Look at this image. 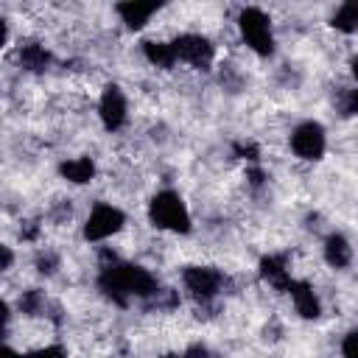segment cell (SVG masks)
<instances>
[{
  "label": "cell",
  "instance_id": "6da1fadb",
  "mask_svg": "<svg viewBox=\"0 0 358 358\" xmlns=\"http://www.w3.org/2000/svg\"><path fill=\"white\" fill-rule=\"evenodd\" d=\"M98 285L117 305H126L129 296H151V294H157V280L143 266H134V263H112V266H106L101 271Z\"/></svg>",
  "mask_w": 358,
  "mask_h": 358
},
{
  "label": "cell",
  "instance_id": "7a4b0ae2",
  "mask_svg": "<svg viewBox=\"0 0 358 358\" xmlns=\"http://www.w3.org/2000/svg\"><path fill=\"white\" fill-rule=\"evenodd\" d=\"M148 218L159 229H171V232H182V235L190 232V213H187L185 201L173 190H162V193H157L151 199Z\"/></svg>",
  "mask_w": 358,
  "mask_h": 358
},
{
  "label": "cell",
  "instance_id": "3957f363",
  "mask_svg": "<svg viewBox=\"0 0 358 358\" xmlns=\"http://www.w3.org/2000/svg\"><path fill=\"white\" fill-rule=\"evenodd\" d=\"M238 28H241V36H243V42H246V45H249L255 53H260V56H268V53L274 50L271 22H268V17H266L260 8H255V6L243 8V11L238 14Z\"/></svg>",
  "mask_w": 358,
  "mask_h": 358
},
{
  "label": "cell",
  "instance_id": "277c9868",
  "mask_svg": "<svg viewBox=\"0 0 358 358\" xmlns=\"http://www.w3.org/2000/svg\"><path fill=\"white\" fill-rule=\"evenodd\" d=\"M324 145H327V143H324V129H322L316 120L299 123V126L294 129V134H291V148H294V154L302 157V159H322Z\"/></svg>",
  "mask_w": 358,
  "mask_h": 358
},
{
  "label": "cell",
  "instance_id": "5b68a950",
  "mask_svg": "<svg viewBox=\"0 0 358 358\" xmlns=\"http://www.w3.org/2000/svg\"><path fill=\"white\" fill-rule=\"evenodd\" d=\"M123 213L117 210V207H112V204H98L92 213H90V218H87V224H84V238L87 241H103V238H109V235H115L120 227H123Z\"/></svg>",
  "mask_w": 358,
  "mask_h": 358
},
{
  "label": "cell",
  "instance_id": "8992f818",
  "mask_svg": "<svg viewBox=\"0 0 358 358\" xmlns=\"http://www.w3.org/2000/svg\"><path fill=\"white\" fill-rule=\"evenodd\" d=\"M171 45H173V53L179 62H187L199 70H204L213 62V45H210V39H204L199 34H182Z\"/></svg>",
  "mask_w": 358,
  "mask_h": 358
},
{
  "label": "cell",
  "instance_id": "52a82bcc",
  "mask_svg": "<svg viewBox=\"0 0 358 358\" xmlns=\"http://www.w3.org/2000/svg\"><path fill=\"white\" fill-rule=\"evenodd\" d=\"M98 115H101L103 129H109V131L123 126V120H126V98H123L120 87H115V84L103 87V95H101V103H98Z\"/></svg>",
  "mask_w": 358,
  "mask_h": 358
},
{
  "label": "cell",
  "instance_id": "ba28073f",
  "mask_svg": "<svg viewBox=\"0 0 358 358\" xmlns=\"http://www.w3.org/2000/svg\"><path fill=\"white\" fill-rule=\"evenodd\" d=\"M185 285H187V291L193 296L210 299L221 288V274L215 268H210V266H187L185 268Z\"/></svg>",
  "mask_w": 358,
  "mask_h": 358
},
{
  "label": "cell",
  "instance_id": "9c48e42d",
  "mask_svg": "<svg viewBox=\"0 0 358 358\" xmlns=\"http://www.w3.org/2000/svg\"><path fill=\"white\" fill-rule=\"evenodd\" d=\"M260 277L271 285V288H277V291H288L291 288V277H288V268H285V260L282 257H277V255H268V257H263L260 260Z\"/></svg>",
  "mask_w": 358,
  "mask_h": 358
},
{
  "label": "cell",
  "instance_id": "30bf717a",
  "mask_svg": "<svg viewBox=\"0 0 358 358\" xmlns=\"http://www.w3.org/2000/svg\"><path fill=\"white\" fill-rule=\"evenodd\" d=\"M288 294H291L294 308H296V313L302 319H316L319 316L322 308H319V299H316V294H313V288L308 282H291Z\"/></svg>",
  "mask_w": 358,
  "mask_h": 358
},
{
  "label": "cell",
  "instance_id": "8fae6325",
  "mask_svg": "<svg viewBox=\"0 0 358 358\" xmlns=\"http://www.w3.org/2000/svg\"><path fill=\"white\" fill-rule=\"evenodd\" d=\"M159 8V3H120L117 6V14H120V20L131 28V31H137V28H143L148 20H151V14Z\"/></svg>",
  "mask_w": 358,
  "mask_h": 358
},
{
  "label": "cell",
  "instance_id": "7c38bea8",
  "mask_svg": "<svg viewBox=\"0 0 358 358\" xmlns=\"http://www.w3.org/2000/svg\"><path fill=\"white\" fill-rule=\"evenodd\" d=\"M350 257H352V249H350V243H347L344 235H330L324 241V260L333 268H344L350 263Z\"/></svg>",
  "mask_w": 358,
  "mask_h": 358
},
{
  "label": "cell",
  "instance_id": "4fadbf2b",
  "mask_svg": "<svg viewBox=\"0 0 358 358\" xmlns=\"http://www.w3.org/2000/svg\"><path fill=\"white\" fill-rule=\"evenodd\" d=\"M62 176L64 179H70V182H76V185H84V182H90L92 176H95V165H92V159L90 157H78V159H67V162H62Z\"/></svg>",
  "mask_w": 358,
  "mask_h": 358
},
{
  "label": "cell",
  "instance_id": "5bb4252c",
  "mask_svg": "<svg viewBox=\"0 0 358 358\" xmlns=\"http://www.w3.org/2000/svg\"><path fill=\"white\" fill-rule=\"evenodd\" d=\"M143 53L151 64L157 67H173L179 59L173 53V45L171 42H143Z\"/></svg>",
  "mask_w": 358,
  "mask_h": 358
},
{
  "label": "cell",
  "instance_id": "9a60e30c",
  "mask_svg": "<svg viewBox=\"0 0 358 358\" xmlns=\"http://www.w3.org/2000/svg\"><path fill=\"white\" fill-rule=\"evenodd\" d=\"M330 25L341 34H352L358 31V0H347L344 6H338V11L333 14Z\"/></svg>",
  "mask_w": 358,
  "mask_h": 358
},
{
  "label": "cell",
  "instance_id": "2e32d148",
  "mask_svg": "<svg viewBox=\"0 0 358 358\" xmlns=\"http://www.w3.org/2000/svg\"><path fill=\"white\" fill-rule=\"evenodd\" d=\"M20 62H22V67H28V70H45V64L50 62V56H48V50L39 48V45H25V48L20 50Z\"/></svg>",
  "mask_w": 358,
  "mask_h": 358
},
{
  "label": "cell",
  "instance_id": "e0dca14e",
  "mask_svg": "<svg viewBox=\"0 0 358 358\" xmlns=\"http://www.w3.org/2000/svg\"><path fill=\"white\" fill-rule=\"evenodd\" d=\"M341 352H344V358H358V330H352V333L344 336Z\"/></svg>",
  "mask_w": 358,
  "mask_h": 358
},
{
  "label": "cell",
  "instance_id": "ac0fdd59",
  "mask_svg": "<svg viewBox=\"0 0 358 358\" xmlns=\"http://www.w3.org/2000/svg\"><path fill=\"white\" fill-rule=\"evenodd\" d=\"M39 302H42V296H39L36 291H31V294H25V296L20 299V308H22L25 313H36V310H39Z\"/></svg>",
  "mask_w": 358,
  "mask_h": 358
},
{
  "label": "cell",
  "instance_id": "d6986e66",
  "mask_svg": "<svg viewBox=\"0 0 358 358\" xmlns=\"http://www.w3.org/2000/svg\"><path fill=\"white\" fill-rule=\"evenodd\" d=\"M22 358H64V350L62 347H42V350H34Z\"/></svg>",
  "mask_w": 358,
  "mask_h": 358
},
{
  "label": "cell",
  "instance_id": "ffe728a7",
  "mask_svg": "<svg viewBox=\"0 0 358 358\" xmlns=\"http://www.w3.org/2000/svg\"><path fill=\"white\" fill-rule=\"evenodd\" d=\"M344 112H347V115H358V90H352V92L344 98Z\"/></svg>",
  "mask_w": 358,
  "mask_h": 358
},
{
  "label": "cell",
  "instance_id": "44dd1931",
  "mask_svg": "<svg viewBox=\"0 0 358 358\" xmlns=\"http://www.w3.org/2000/svg\"><path fill=\"white\" fill-rule=\"evenodd\" d=\"M190 358H210V352H207L204 347L196 344V347H190Z\"/></svg>",
  "mask_w": 358,
  "mask_h": 358
},
{
  "label": "cell",
  "instance_id": "7402d4cb",
  "mask_svg": "<svg viewBox=\"0 0 358 358\" xmlns=\"http://www.w3.org/2000/svg\"><path fill=\"white\" fill-rule=\"evenodd\" d=\"M0 358H22V355H17L11 347H3V350H0Z\"/></svg>",
  "mask_w": 358,
  "mask_h": 358
},
{
  "label": "cell",
  "instance_id": "603a6c76",
  "mask_svg": "<svg viewBox=\"0 0 358 358\" xmlns=\"http://www.w3.org/2000/svg\"><path fill=\"white\" fill-rule=\"evenodd\" d=\"M11 266V252H8V246H3V268H8Z\"/></svg>",
  "mask_w": 358,
  "mask_h": 358
},
{
  "label": "cell",
  "instance_id": "cb8c5ba5",
  "mask_svg": "<svg viewBox=\"0 0 358 358\" xmlns=\"http://www.w3.org/2000/svg\"><path fill=\"white\" fill-rule=\"evenodd\" d=\"M352 76L358 78V59H352Z\"/></svg>",
  "mask_w": 358,
  "mask_h": 358
},
{
  "label": "cell",
  "instance_id": "d4e9b609",
  "mask_svg": "<svg viewBox=\"0 0 358 358\" xmlns=\"http://www.w3.org/2000/svg\"><path fill=\"white\" fill-rule=\"evenodd\" d=\"M162 358H185V355H162Z\"/></svg>",
  "mask_w": 358,
  "mask_h": 358
}]
</instances>
